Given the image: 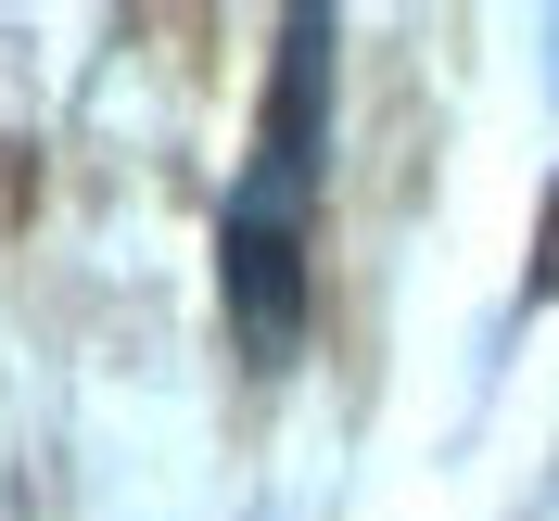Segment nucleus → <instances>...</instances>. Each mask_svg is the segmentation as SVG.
I'll return each instance as SVG.
<instances>
[{
  "label": "nucleus",
  "instance_id": "nucleus-1",
  "mask_svg": "<svg viewBox=\"0 0 559 521\" xmlns=\"http://www.w3.org/2000/svg\"><path fill=\"white\" fill-rule=\"evenodd\" d=\"M318 103H331V13H293L280 26V90H267V128H254V166L229 191V229H216V280H229V318H242L254 356H293V331H306Z\"/></svg>",
  "mask_w": 559,
  "mask_h": 521
}]
</instances>
